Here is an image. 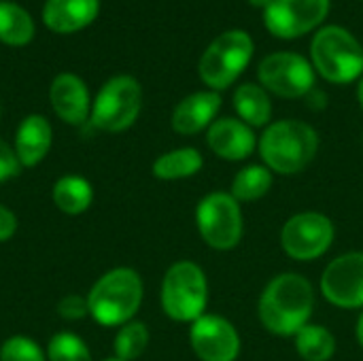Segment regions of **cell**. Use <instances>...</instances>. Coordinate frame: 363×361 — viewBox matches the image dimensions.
Wrapping results in <instances>:
<instances>
[{
    "label": "cell",
    "instance_id": "obj_1",
    "mask_svg": "<svg viewBox=\"0 0 363 361\" xmlns=\"http://www.w3.org/2000/svg\"><path fill=\"white\" fill-rule=\"evenodd\" d=\"M315 304L317 291L304 274L281 272L264 287L257 302V317L270 334L294 338L311 323Z\"/></svg>",
    "mask_w": 363,
    "mask_h": 361
},
{
    "label": "cell",
    "instance_id": "obj_2",
    "mask_svg": "<svg viewBox=\"0 0 363 361\" xmlns=\"http://www.w3.org/2000/svg\"><path fill=\"white\" fill-rule=\"evenodd\" d=\"M257 151L262 164L279 177L304 172L319 153L317 130L302 119H279L264 128Z\"/></svg>",
    "mask_w": 363,
    "mask_h": 361
},
{
    "label": "cell",
    "instance_id": "obj_3",
    "mask_svg": "<svg viewBox=\"0 0 363 361\" xmlns=\"http://www.w3.org/2000/svg\"><path fill=\"white\" fill-rule=\"evenodd\" d=\"M145 285L134 268L119 266L104 272L87 294V309L96 323L121 328L132 321L143 304Z\"/></svg>",
    "mask_w": 363,
    "mask_h": 361
},
{
    "label": "cell",
    "instance_id": "obj_4",
    "mask_svg": "<svg viewBox=\"0 0 363 361\" xmlns=\"http://www.w3.org/2000/svg\"><path fill=\"white\" fill-rule=\"evenodd\" d=\"M311 64L317 74L334 85H347L363 77L362 43L342 26L319 28L311 43Z\"/></svg>",
    "mask_w": 363,
    "mask_h": 361
},
{
    "label": "cell",
    "instance_id": "obj_5",
    "mask_svg": "<svg viewBox=\"0 0 363 361\" xmlns=\"http://www.w3.org/2000/svg\"><path fill=\"white\" fill-rule=\"evenodd\" d=\"M208 279L206 272L189 260L174 262L160 287V304L168 319L179 323H194L208 309Z\"/></svg>",
    "mask_w": 363,
    "mask_h": 361
},
{
    "label": "cell",
    "instance_id": "obj_6",
    "mask_svg": "<svg viewBox=\"0 0 363 361\" xmlns=\"http://www.w3.org/2000/svg\"><path fill=\"white\" fill-rule=\"evenodd\" d=\"M253 53H255L253 38L245 30H228L219 34L204 49L198 62V72L202 83L213 91L228 89L247 70Z\"/></svg>",
    "mask_w": 363,
    "mask_h": 361
},
{
    "label": "cell",
    "instance_id": "obj_7",
    "mask_svg": "<svg viewBox=\"0 0 363 361\" xmlns=\"http://www.w3.org/2000/svg\"><path fill=\"white\" fill-rule=\"evenodd\" d=\"M196 228L206 247L232 251L245 234L242 204L230 191H211L196 206Z\"/></svg>",
    "mask_w": 363,
    "mask_h": 361
},
{
    "label": "cell",
    "instance_id": "obj_8",
    "mask_svg": "<svg viewBox=\"0 0 363 361\" xmlns=\"http://www.w3.org/2000/svg\"><path fill=\"white\" fill-rule=\"evenodd\" d=\"M143 109V87L130 74L108 79L91 102L89 121L102 132H123L134 126Z\"/></svg>",
    "mask_w": 363,
    "mask_h": 361
},
{
    "label": "cell",
    "instance_id": "obj_9",
    "mask_svg": "<svg viewBox=\"0 0 363 361\" xmlns=\"http://www.w3.org/2000/svg\"><path fill=\"white\" fill-rule=\"evenodd\" d=\"M336 238L334 221L319 211L291 215L281 228V247L294 262H315L323 257Z\"/></svg>",
    "mask_w": 363,
    "mask_h": 361
},
{
    "label": "cell",
    "instance_id": "obj_10",
    "mask_svg": "<svg viewBox=\"0 0 363 361\" xmlns=\"http://www.w3.org/2000/svg\"><path fill=\"white\" fill-rule=\"evenodd\" d=\"M315 68L313 64L294 51H277L266 55L257 66L259 85L279 98L296 100L306 98L315 89Z\"/></svg>",
    "mask_w": 363,
    "mask_h": 361
},
{
    "label": "cell",
    "instance_id": "obj_11",
    "mask_svg": "<svg viewBox=\"0 0 363 361\" xmlns=\"http://www.w3.org/2000/svg\"><path fill=\"white\" fill-rule=\"evenodd\" d=\"M321 296L336 309H363V251L334 257L319 279Z\"/></svg>",
    "mask_w": 363,
    "mask_h": 361
},
{
    "label": "cell",
    "instance_id": "obj_12",
    "mask_svg": "<svg viewBox=\"0 0 363 361\" xmlns=\"http://www.w3.org/2000/svg\"><path fill=\"white\" fill-rule=\"evenodd\" d=\"M330 6V0H274L264 11V23L277 38H300L325 21Z\"/></svg>",
    "mask_w": 363,
    "mask_h": 361
},
{
    "label": "cell",
    "instance_id": "obj_13",
    "mask_svg": "<svg viewBox=\"0 0 363 361\" xmlns=\"http://www.w3.org/2000/svg\"><path fill=\"white\" fill-rule=\"evenodd\" d=\"M189 345L200 361H236L242 351L236 326L213 313L202 315L189 326Z\"/></svg>",
    "mask_w": 363,
    "mask_h": 361
},
{
    "label": "cell",
    "instance_id": "obj_14",
    "mask_svg": "<svg viewBox=\"0 0 363 361\" xmlns=\"http://www.w3.org/2000/svg\"><path fill=\"white\" fill-rule=\"evenodd\" d=\"M257 134L238 117H219L206 130L208 149L225 162H245L257 151Z\"/></svg>",
    "mask_w": 363,
    "mask_h": 361
},
{
    "label": "cell",
    "instance_id": "obj_15",
    "mask_svg": "<svg viewBox=\"0 0 363 361\" xmlns=\"http://www.w3.org/2000/svg\"><path fill=\"white\" fill-rule=\"evenodd\" d=\"M49 102L55 115L68 126H83L91 115V100L85 81L74 72H60L49 87Z\"/></svg>",
    "mask_w": 363,
    "mask_h": 361
},
{
    "label": "cell",
    "instance_id": "obj_16",
    "mask_svg": "<svg viewBox=\"0 0 363 361\" xmlns=\"http://www.w3.org/2000/svg\"><path fill=\"white\" fill-rule=\"evenodd\" d=\"M223 98L219 91L202 89L185 96L172 111L170 126L181 136H194L213 126L221 111Z\"/></svg>",
    "mask_w": 363,
    "mask_h": 361
},
{
    "label": "cell",
    "instance_id": "obj_17",
    "mask_svg": "<svg viewBox=\"0 0 363 361\" xmlns=\"http://www.w3.org/2000/svg\"><path fill=\"white\" fill-rule=\"evenodd\" d=\"M100 13V0H47L43 21L51 32L72 34L87 28Z\"/></svg>",
    "mask_w": 363,
    "mask_h": 361
},
{
    "label": "cell",
    "instance_id": "obj_18",
    "mask_svg": "<svg viewBox=\"0 0 363 361\" xmlns=\"http://www.w3.org/2000/svg\"><path fill=\"white\" fill-rule=\"evenodd\" d=\"M51 143H53V130L43 115L23 117V121L15 132V145H13L21 168L38 166L47 157Z\"/></svg>",
    "mask_w": 363,
    "mask_h": 361
},
{
    "label": "cell",
    "instance_id": "obj_19",
    "mask_svg": "<svg viewBox=\"0 0 363 361\" xmlns=\"http://www.w3.org/2000/svg\"><path fill=\"white\" fill-rule=\"evenodd\" d=\"M234 111L240 121L255 128H268L272 123V100L259 83H242L234 91Z\"/></svg>",
    "mask_w": 363,
    "mask_h": 361
},
{
    "label": "cell",
    "instance_id": "obj_20",
    "mask_svg": "<svg viewBox=\"0 0 363 361\" xmlns=\"http://www.w3.org/2000/svg\"><path fill=\"white\" fill-rule=\"evenodd\" d=\"M204 166V157L194 147H179L172 151L162 153L153 166L151 172L160 181H183L189 177H196Z\"/></svg>",
    "mask_w": 363,
    "mask_h": 361
},
{
    "label": "cell",
    "instance_id": "obj_21",
    "mask_svg": "<svg viewBox=\"0 0 363 361\" xmlns=\"http://www.w3.org/2000/svg\"><path fill=\"white\" fill-rule=\"evenodd\" d=\"M51 198L57 211H62L64 215H81L94 202V187L87 179L79 174H66L55 181Z\"/></svg>",
    "mask_w": 363,
    "mask_h": 361
},
{
    "label": "cell",
    "instance_id": "obj_22",
    "mask_svg": "<svg viewBox=\"0 0 363 361\" xmlns=\"http://www.w3.org/2000/svg\"><path fill=\"white\" fill-rule=\"evenodd\" d=\"M272 185H274V172L270 168H266L264 164H249L234 174L230 194L240 204H247L266 198Z\"/></svg>",
    "mask_w": 363,
    "mask_h": 361
},
{
    "label": "cell",
    "instance_id": "obj_23",
    "mask_svg": "<svg viewBox=\"0 0 363 361\" xmlns=\"http://www.w3.org/2000/svg\"><path fill=\"white\" fill-rule=\"evenodd\" d=\"M34 19L32 15L11 2V0H0V40L9 47H23L34 38Z\"/></svg>",
    "mask_w": 363,
    "mask_h": 361
},
{
    "label": "cell",
    "instance_id": "obj_24",
    "mask_svg": "<svg viewBox=\"0 0 363 361\" xmlns=\"http://www.w3.org/2000/svg\"><path fill=\"white\" fill-rule=\"evenodd\" d=\"M294 340L298 355L304 361H332L336 355V336L319 323L304 326Z\"/></svg>",
    "mask_w": 363,
    "mask_h": 361
},
{
    "label": "cell",
    "instance_id": "obj_25",
    "mask_svg": "<svg viewBox=\"0 0 363 361\" xmlns=\"http://www.w3.org/2000/svg\"><path fill=\"white\" fill-rule=\"evenodd\" d=\"M149 340H151L149 328L143 321L132 319L117 330V336L113 340L115 357L121 361L138 360L147 351Z\"/></svg>",
    "mask_w": 363,
    "mask_h": 361
},
{
    "label": "cell",
    "instance_id": "obj_26",
    "mask_svg": "<svg viewBox=\"0 0 363 361\" xmlns=\"http://www.w3.org/2000/svg\"><path fill=\"white\" fill-rule=\"evenodd\" d=\"M47 361H91L85 340L72 332H57L47 345Z\"/></svg>",
    "mask_w": 363,
    "mask_h": 361
},
{
    "label": "cell",
    "instance_id": "obj_27",
    "mask_svg": "<svg viewBox=\"0 0 363 361\" xmlns=\"http://www.w3.org/2000/svg\"><path fill=\"white\" fill-rule=\"evenodd\" d=\"M0 361H47V353L28 336H11L0 345Z\"/></svg>",
    "mask_w": 363,
    "mask_h": 361
},
{
    "label": "cell",
    "instance_id": "obj_28",
    "mask_svg": "<svg viewBox=\"0 0 363 361\" xmlns=\"http://www.w3.org/2000/svg\"><path fill=\"white\" fill-rule=\"evenodd\" d=\"M57 315H60L62 319H66V321H79V319H83L85 315H89L87 298L77 296V294L64 296V298L57 302Z\"/></svg>",
    "mask_w": 363,
    "mask_h": 361
},
{
    "label": "cell",
    "instance_id": "obj_29",
    "mask_svg": "<svg viewBox=\"0 0 363 361\" xmlns=\"http://www.w3.org/2000/svg\"><path fill=\"white\" fill-rule=\"evenodd\" d=\"M19 170H21V164L15 155V149L0 138V183L17 177Z\"/></svg>",
    "mask_w": 363,
    "mask_h": 361
},
{
    "label": "cell",
    "instance_id": "obj_30",
    "mask_svg": "<svg viewBox=\"0 0 363 361\" xmlns=\"http://www.w3.org/2000/svg\"><path fill=\"white\" fill-rule=\"evenodd\" d=\"M17 232V217L11 209L0 204V243H6Z\"/></svg>",
    "mask_w": 363,
    "mask_h": 361
},
{
    "label": "cell",
    "instance_id": "obj_31",
    "mask_svg": "<svg viewBox=\"0 0 363 361\" xmlns=\"http://www.w3.org/2000/svg\"><path fill=\"white\" fill-rule=\"evenodd\" d=\"M355 338H357V345L363 349V311L357 319V326H355Z\"/></svg>",
    "mask_w": 363,
    "mask_h": 361
},
{
    "label": "cell",
    "instance_id": "obj_32",
    "mask_svg": "<svg viewBox=\"0 0 363 361\" xmlns=\"http://www.w3.org/2000/svg\"><path fill=\"white\" fill-rule=\"evenodd\" d=\"M274 0H249V4L251 6H255V9H262V11H266L270 4H272Z\"/></svg>",
    "mask_w": 363,
    "mask_h": 361
},
{
    "label": "cell",
    "instance_id": "obj_33",
    "mask_svg": "<svg viewBox=\"0 0 363 361\" xmlns=\"http://www.w3.org/2000/svg\"><path fill=\"white\" fill-rule=\"evenodd\" d=\"M357 102H359V109L363 111V77L357 81Z\"/></svg>",
    "mask_w": 363,
    "mask_h": 361
},
{
    "label": "cell",
    "instance_id": "obj_34",
    "mask_svg": "<svg viewBox=\"0 0 363 361\" xmlns=\"http://www.w3.org/2000/svg\"><path fill=\"white\" fill-rule=\"evenodd\" d=\"M104 361H121V360H117V357H108V360H104Z\"/></svg>",
    "mask_w": 363,
    "mask_h": 361
}]
</instances>
